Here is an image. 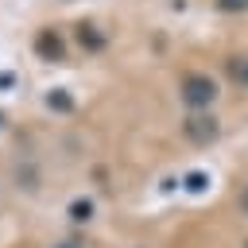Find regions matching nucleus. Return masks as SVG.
I'll use <instances>...</instances> for the list:
<instances>
[{
    "label": "nucleus",
    "mask_w": 248,
    "mask_h": 248,
    "mask_svg": "<svg viewBox=\"0 0 248 248\" xmlns=\"http://www.w3.org/2000/svg\"><path fill=\"white\" fill-rule=\"evenodd\" d=\"M178 97H182V105H186L190 112H209V108L217 105V97H221V85H217L213 74L190 70V74H182V81H178Z\"/></svg>",
    "instance_id": "nucleus-1"
},
{
    "label": "nucleus",
    "mask_w": 248,
    "mask_h": 248,
    "mask_svg": "<svg viewBox=\"0 0 248 248\" xmlns=\"http://www.w3.org/2000/svg\"><path fill=\"white\" fill-rule=\"evenodd\" d=\"M182 136H186L190 143L205 147V143H213V140L221 136V120H217L213 112H190V116L182 120Z\"/></svg>",
    "instance_id": "nucleus-2"
},
{
    "label": "nucleus",
    "mask_w": 248,
    "mask_h": 248,
    "mask_svg": "<svg viewBox=\"0 0 248 248\" xmlns=\"http://www.w3.org/2000/svg\"><path fill=\"white\" fill-rule=\"evenodd\" d=\"M221 74L236 85V89H248V54L244 50H232L221 58Z\"/></svg>",
    "instance_id": "nucleus-3"
},
{
    "label": "nucleus",
    "mask_w": 248,
    "mask_h": 248,
    "mask_svg": "<svg viewBox=\"0 0 248 248\" xmlns=\"http://www.w3.org/2000/svg\"><path fill=\"white\" fill-rule=\"evenodd\" d=\"M35 50H39L46 62H62V54H66V43H62V35H58L54 27H43V31L35 35Z\"/></svg>",
    "instance_id": "nucleus-4"
},
{
    "label": "nucleus",
    "mask_w": 248,
    "mask_h": 248,
    "mask_svg": "<svg viewBox=\"0 0 248 248\" xmlns=\"http://www.w3.org/2000/svg\"><path fill=\"white\" fill-rule=\"evenodd\" d=\"M78 39H81V46H89V50H101V46H105V35H101L97 23H81V27H78Z\"/></svg>",
    "instance_id": "nucleus-5"
},
{
    "label": "nucleus",
    "mask_w": 248,
    "mask_h": 248,
    "mask_svg": "<svg viewBox=\"0 0 248 248\" xmlns=\"http://www.w3.org/2000/svg\"><path fill=\"white\" fill-rule=\"evenodd\" d=\"M213 8L221 16H244L248 12V0H213Z\"/></svg>",
    "instance_id": "nucleus-6"
},
{
    "label": "nucleus",
    "mask_w": 248,
    "mask_h": 248,
    "mask_svg": "<svg viewBox=\"0 0 248 248\" xmlns=\"http://www.w3.org/2000/svg\"><path fill=\"white\" fill-rule=\"evenodd\" d=\"M70 217H74V221H89V217H93V202H85V198H78V202L70 205Z\"/></svg>",
    "instance_id": "nucleus-7"
},
{
    "label": "nucleus",
    "mask_w": 248,
    "mask_h": 248,
    "mask_svg": "<svg viewBox=\"0 0 248 248\" xmlns=\"http://www.w3.org/2000/svg\"><path fill=\"white\" fill-rule=\"evenodd\" d=\"M50 105H54V108H70V97L58 89V93H50Z\"/></svg>",
    "instance_id": "nucleus-8"
},
{
    "label": "nucleus",
    "mask_w": 248,
    "mask_h": 248,
    "mask_svg": "<svg viewBox=\"0 0 248 248\" xmlns=\"http://www.w3.org/2000/svg\"><path fill=\"white\" fill-rule=\"evenodd\" d=\"M240 209H244V213H248V186H244V190H240Z\"/></svg>",
    "instance_id": "nucleus-9"
},
{
    "label": "nucleus",
    "mask_w": 248,
    "mask_h": 248,
    "mask_svg": "<svg viewBox=\"0 0 248 248\" xmlns=\"http://www.w3.org/2000/svg\"><path fill=\"white\" fill-rule=\"evenodd\" d=\"M54 248H81L78 240H62V244H54Z\"/></svg>",
    "instance_id": "nucleus-10"
},
{
    "label": "nucleus",
    "mask_w": 248,
    "mask_h": 248,
    "mask_svg": "<svg viewBox=\"0 0 248 248\" xmlns=\"http://www.w3.org/2000/svg\"><path fill=\"white\" fill-rule=\"evenodd\" d=\"M244 248H248V240H244Z\"/></svg>",
    "instance_id": "nucleus-11"
}]
</instances>
